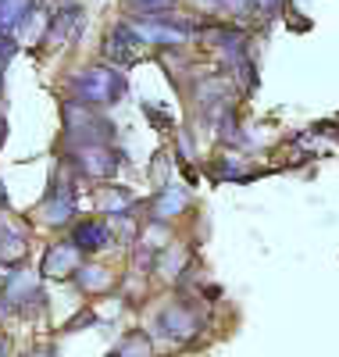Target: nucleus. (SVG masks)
Masks as SVG:
<instances>
[{
  "instance_id": "obj_6",
  "label": "nucleus",
  "mask_w": 339,
  "mask_h": 357,
  "mask_svg": "<svg viewBox=\"0 0 339 357\" xmlns=\"http://www.w3.org/2000/svg\"><path fill=\"white\" fill-rule=\"evenodd\" d=\"M75 215V186L68 178H54L50 193L43 197V222L47 225H68Z\"/></svg>"
},
{
  "instance_id": "obj_12",
  "label": "nucleus",
  "mask_w": 339,
  "mask_h": 357,
  "mask_svg": "<svg viewBox=\"0 0 339 357\" xmlns=\"http://www.w3.org/2000/svg\"><path fill=\"white\" fill-rule=\"evenodd\" d=\"M72 279L82 293H107L111 289V272L104 264H79Z\"/></svg>"
},
{
  "instance_id": "obj_10",
  "label": "nucleus",
  "mask_w": 339,
  "mask_h": 357,
  "mask_svg": "<svg viewBox=\"0 0 339 357\" xmlns=\"http://www.w3.org/2000/svg\"><path fill=\"white\" fill-rule=\"evenodd\" d=\"M25 254H29V236H25L18 225H11V222L0 218V264L18 268V264L25 261Z\"/></svg>"
},
{
  "instance_id": "obj_21",
  "label": "nucleus",
  "mask_w": 339,
  "mask_h": 357,
  "mask_svg": "<svg viewBox=\"0 0 339 357\" xmlns=\"http://www.w3.org/2000/svg\"><path fill=\"white\" fill-rule=\"evenodd\" d=\"M279 8H282V0H257V11H271L275 15Z\"/></svg>"
},
{
  "instance_id": "obj_8",
  "label": "nucleus",
  "mask_w": 339,
  "mask_h": 357,
  "mask_svg": "<svg viewBox=\"0 0 339 357\" xmlns=\"http://www.w3.org/2000/svg\"><path fill=\"white\" fill-rule=\"evenodd\" d=\"M82 25H86V11L79 4H65V8L54 11V18L47 25V33H50L47 40L50 43H72V40H79Z\"/></svg>"
},
{
  "instance_id": "obj_20",
  "label": "nucleus",
  "mask_w": 339,
  "mask_h": 357,
  "mask_svg": "<svg viewBox=\"0 0 339 357\" xmlns=\"http://www.w3.org/2000/svg\"><path fill=\"white\" fill-rule=\"evenodd\" d=\"M82 325H97V314H93V311H79V314L65 325V333H79Z\"/></svg>"
},
{
  "instance_id": "obj_25",
  "label": "nucleus",
  "mask_w": 339,
  "mask_h": 357,
  "mask_svg": "<svg viewBox=\"0 0 339 357\" xmlns=\"http://www.w3.org/2000/svg\"><path fill=\"white\" fill-rule=\"evenodd\" d=\"M0 89H4V75H0Z\"/></svg>"
},
{
  "instance_id": "obj_14",
  "label": "nucleus",
  "mask_w": 339,
  "mask_h": 357,
  "mask_svg": "<svg viewBox=\"0 0 339 357\" xmlns=\"http://www.w3.org/2000/svg\"><path fill=\"white\" fill-rule=\"evenodd\" d=\"M33 8H36V0H0V29H8V33L18 29Z\"/></svg>"
},
{
  "instance_id": "obj_2",
  "label": "nucleus",
  "mask_w": 339,
  "mask_h": 357,
  "mask_svg": "<svg viewBox=\"0 0 339 357\" xmlns=\"http://www.w3.org/2000/svg\"><path fill=\"white\" fill-rule=\"evenodd\" d=\"M65 132H68V143L72 146H89V143H111L114 129L111 122H104V118L86 107V104H65Z\"/></svg>"
},
{
  "instance_id": "obj_22",
  "label": "nucleus",
  "mask_w": 339,
  "mask_h": 357,
  "mask_svg": "<svg viewBox=\"0 0 339 357\" xmlns=\"http://www.w3.org/2000/svg\"><path fill=\"white\" fill-rule=\"evenodd\" d=\"M22 357H54V350H25Z\"/></svg>"
},
{
  "instance_id": "obj_9",
  "label": "nucleus",
  "mask_w": 339,
  "mask_h": 357,
  "mask_svg": "<svg viewBox=\"0 0 339 357\" xmlns=\"http://www.w3.org/2000/svg\"><path fill=\"white\" fill-rule=\"evenodd\" d=\"M111 225L107 222H97V218H86V222H79L75 229H72V243L82 250V254H97V250H104V247H111Z\"/></svg>"
},
{
  "instance_id": "obj_4",
  "label": "nucleus",
  "mask_w": 339,
  "mask_h": 357,
  "mask_svg": "<svg viewBox=\"0 0 339 357\" xmlns=\"http://www.w3.org/2000/svg\"><path fill=\"white\" fill-rule=\"evenodd\" d=\"M204 318L186 304V301H175L168 307L158 311V318H153V333H158L161 340H172V343H186L200 333Z\"/></svg>"
},
{
  "instance_id": "obj_11",
  "label": "nucleus",
  "mask_w": 339,
  "mask_h": 357,
  "mask_svg": "<svg viewBox=\"0 0 339 357\" xmlns=\"http://www.w3.org/2000/svg\"><path fill=\"white\" fill-rule=\"evenodd\" d=\"M186 207H190V193H186V190H182V186H165L158 197H153L150 215L158 218V222H168V218L182 215Z\"/></svg>"
},
{
  "instance_id": "obj_7",
  "label": "nucleus",
  "mask_w": 339,
  "mask_h": 357,
  "mask_svg": "<svg viewBox=\"0 0 339 357\" xmlns=\"http://www.w3.org/2000/svg\"><path fill=\"white\" fill-rule=\"evenodd\" d=\"M79 264H82V250L68 240V243H54V247H47L40 272H43L47 279H72Z\"/></svg>"
},
{
  "instance_id": "obj_17",
  "label": "nucleus",
  "mask_w": 339,
  "mask_h": 357,
  "mask_svg": "<svg viewBox=\"0 0 339 357\" xmlns=\"http://www.w3.org/2000/svg\"><path fill=\"white\" fill-rule=\"evenodd\" d=\"M126 8H133L136 15H168L175 0H126Z\"/></svg>"
},
{
  "instance_id": "obj_16",
  "label": "nucleus",
  "mask_w": 339,
  "mask_h": 357,
  "mask_svg": "<svg viewBox=\"0 0 339 357\" xmlns=\"http://www.w3.org/2000/svg\"><path fill=\"white\" fill-rule=\"evenodd\" d=\"M114 354H118V357H153V343H150L146 333H129Z\"/></svg>"
},
{
  "instance_id": "obj_1",
  "label": "nucleus",
  "mask_w": 339,
  "mask_h": 357,
  "mask_svg": "<svg viewBox=\"0 0 339 357\" xmlns=\"http://www.w3.org/2000/svg\"><path fill=\"white\" fill-rule=\"evenodd\" d=\"M68 89L86 107H107V104H118L126 97V75L114 72L111 65H89L79 75H72Z\"/></svg>"
},
{
  "instance_id": "obj_19",
  "label": "nucleus",
  "mask_w": 339,
  "mask_h": 357,
  "mask_svg": "<svg viewBox=\"0 0 339 357\" xmlns=\"http://www.w3.org/2000/svg\"><path fill=\"white\" fill-rule=\"evenodd\" d=\"M222 8H229L232 15H254L257 11V0H218Z\"/></svg>"
},
{
  "instance_id": "obj_5",
  "label": "nucleus",
  "mask_w": 339,
  "mask_h": 357,
  "mask_svg": "<svg viewBox=\"0 0 339 357\" xmlns=\"http://www.w3.org/2000/svg\"><path fill=\"white\" fill-rule=\"evenodd\" d=\"M143 43H140V36L129 29V22H121V25H111V33L104 36V43H100V54H104V61H111V65H118V68H133L140 57H143Z\"/></svg>"
},
{
  "instance_id": "obj_23",
  "label": "nucleus",
  "mask_w": 339,
  "mask_h": 357,
  "mask_svg": "<svg viewBox=\"0 0 339 357\" xmlns=\"http://www.w3.org/2000/svg\"><path fill=\"white\" fill-rule=\"evenodd\" d=\"M204 293H207V301H218V296H222V289H218V286H207Z\"/></svg>"
},
{
  "instance_id": "obj_13",
  "label": "nucleus",
  "mask_w": 339,
  "mask_h": 357,
  "mask_svg": "<svg viewBox=\"0 0 339 357\" xmlns=\"http://www.w3.org/2000/svg\"><path fill=\"white\" fill-rule=\"evenodd\" d=\"M97 207L107 215H126L129 207H133V193L129 190H121V186H104L97 193Z\"/></svg>"
},
{
  "instance_id": "obj_15",
  "label": "nucleus",
  "mask_w": 339,
  "mask_h": 357,
  "mask_svg": "<svg viewBox=\"0 0 339 357\" xmlns=\"http://www.w3.org/2000/svg\"><path fill=\"white\" fill-rule=\"evenodd\" d=\"M153 268H158L165 279H175L179 272H186V250H182V247H168L165 254H158Z\"/></svg>"
},
{
  "instance_id": "obj_3",
  "label": "nucleus",
  "mask_w": 339,
  "mask_h": 357,
  "mask_svg": "<svg viewBox=\"0 0 339 357\" xmlns=\"http://www.w3.org/2000/svg\"><path fill=\"white\" fill-rule=\"evenodd\" d=\"M0 296H4V301L15 307V314H22V318H33L47 307V293L40 289V279L33 272H25V268H15V272L4 279Z\"/></svg>"
},
{
  "instance_id": "obj_24",
  "label": "nucleus",
  "mask_w": 339,
  "mask_h": 357,
  "mask_svg": "<svg viewBox=\"0 0 339 357\" xmlns=\"http://www.w3.org/2000/svg\"><path fill=\"white\" fill-rule=\"evenodd\" d=\"M0 357H8V340H0Z\"/></svg>"
},
{
  "instance_id": "obj_18",
  "label": "nucleus",
  "mask_w": 339,
  "mask_h": 357,
  "mask_svg": "<svg viewBox=\"0 0 339 357\" xmlns=\"http://www.w3.org/2000/svg\"><path fill=\"white\" fill-rule=\"evenodd\" d=\"M18 54V40H15V33H0V72H4V65L11 61V57Z\"/></svg>"
}]
</instances>
